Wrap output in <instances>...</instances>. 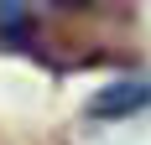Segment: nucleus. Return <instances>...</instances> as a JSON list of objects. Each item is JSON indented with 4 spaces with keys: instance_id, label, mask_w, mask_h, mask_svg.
I'll use <instances>...</instances> for the list:
<instances>
[{
    "instance_id": "nucleus-1",
    "label": "nucleus",
    "mask_w": 151,
    "mask_h": 145,
    "mask_svg": "<svg viewBox=\"0 0 151 145\" xmlns=\"http://www.w3.org/2000/svg\"><path fill=\"white\" fill-rule=\"evenodd\" d=\"M146 104H151V88L146 83H109V88L94 93L89 114L94 119H125V114H141Z\"/></svg>"
},
{
    "instance_id": "nucleus-2",
    "label": "nucleus",
    "mask_w": 151,
    "mask_h": 145,
    "mask_svg": "<svg viewBox=\"0 0 151 145\" xmlns=\"http://www.w3.org/2000/svg\"><path fill=\"white\" fill-rule=\"evenodd\" d=\"M26 31H31V11L26 5H0V36L5 42H21Z\"/></svg>"
}]
</instances>
